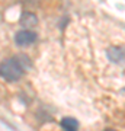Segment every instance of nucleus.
I'll return each instance as SVG.
<instances>
[{"mask_svg":"<svg viewBox=\"0 0 125 131\" xmlns=\"http://www.w3.org/2000/svg\"><path fill=\"white\" fill-rule=\"evenodd\" d=\"M23 73H25V67L19 61L18 56L13 57V58H9V60H5L2 63L0 74L7 82H16V80H19L23 76Z\"/></svg>","mask_w":125,"mask_h":131,"instance_id":"f257e3e1","label":"nucleus"},{"mask_svg":"<svg viewBox=\"0 0 125 131\" xmlns=\"http://www.w3.org/2000/svg\"><path fill=\"white\" fill-rule=\"evenodd\" d=\"M37 41V34L32 32L31 29H25V31H19L15 35V42L19 47H29Z\"/></svg>","mask_w":125,"mask_h":131,"instance_id":"f03ea898","label":"nucleus"},{"mask_svg":"<svg viewBox=\"0 0 125 131\" xmlns=\"http://www.w3.org/2000/svg\"><path fill=\"white\" fill-rule=\"evenodd\" d=\"M106 56L115 64H125V45H113L108 48Z\"/></svg>","mask_w":125,"mask_h":131,"instance_id":"7ed1b4c3","label":"nucleus"},{"mask_svg":"<svg viewBox=\"0 0 125 131\" xmlns=\"http://www.w3.org/2000/svg\"><path fill=\"white\" fill-rule=\"evenodd\" d=\"M20 24H22V26H25L26 29L33 28V26L38 24V18L33 13H31V12H23V15L20 16Z\"/></svg>","mask_w":125,"mask_h":131,"instance_id":"20e7f679","label":"nucleus"},{"mask_svg":"<svg viewBox=\"0 0 125 131\" xmlns=\"http://www.w3.org/2000/svg\"><path fill=\"white\" fill-rule=\"evenodd\" d=\"M61 127H63L64 131H79V122L74 118H63Z\"/></svg>","mask_w":125,"mask_h":131,"instance_id":"39448f33","label":"nucleus"},{"mask_svg":"<svg viewBox=\"0 0 125 131\" xmlns=\"http://www.w3.org/2000/svg\"><path fill=\"white\" fill-rule=\"evenodd\" d=\"M105 131H116V130H111V128H108V130H105Z\"/></svg>","mask_w":125,"mask_h":131,"instance_id":"423d86ee","label":"nucleus"}]
</instances>
